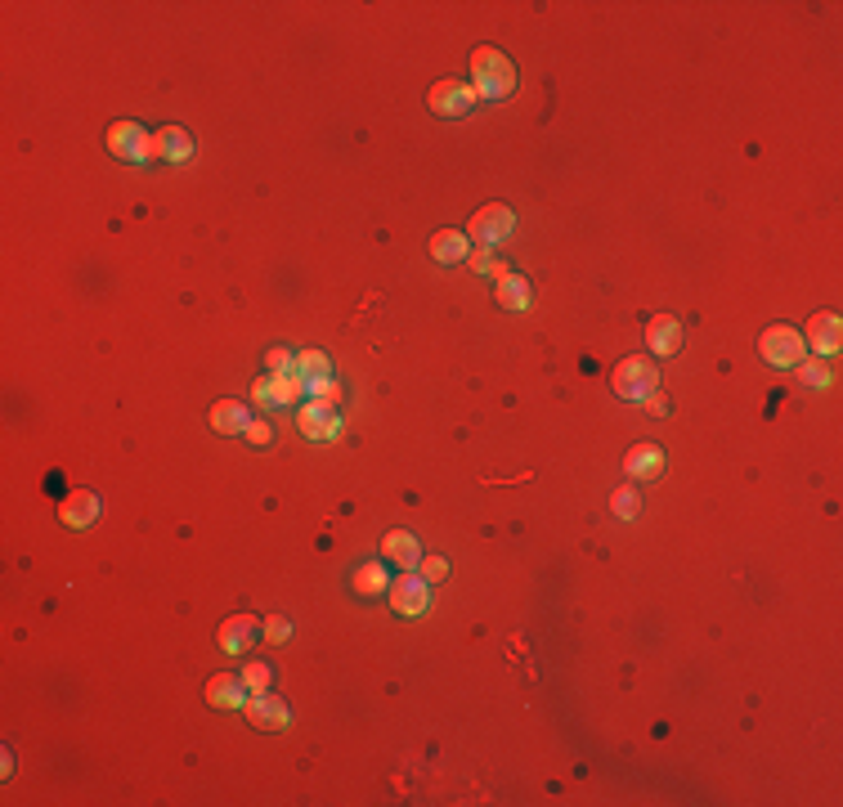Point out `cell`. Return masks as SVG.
<instances>
[{
    "mask_svg": "<svg viewBox=\"0 0 843 807\" xmlns=\"http://www.w3.org/2000/svg\"><path fill=\"white\" fill-rule=\"evenodd\" d=\"M471 90H476V99H507L516 90V63L498 45H476L471 50Z\"/></svg>",
    "mask_w": 843,
    "mask_h": 807,
    "instance_id": "cell-1",
    "label": "cell"
},
{
    "mask_svg": "<svg viewBox=\"0 0 843 807\" xmlns=\"http://www.w3.org/2000/svg\"><path fill=\"white\" fill-rule=\"evenodd\" d=\"M610 386H615L619 400H637V404H642L651 391H660V368H655L646 355H628V359H619V364H615Z\"/></svg>",
    "mask_w": 843,
    "mask_h": 807,
    "instance_id": "cell-2",
    "label": "cell"
},
{
    "mask_svg": "<svg viewBox=\"0 0 843 807\" xmlns=\"http://www.w3.org/2000/svg\"><path fill=\"white\" fill-rule=\"evenodd\" d=\"M803 332L790 328V323H772V328L758 337V355H763V364L772 368H794L803 359Z\"/></svg>",
    "mask_w": 843,
    "mask_h": 807,
    "instance_id": "cell-3",
    "label": "cell"
},
{
    "mask_svg": "<svg viewBox=\"0 0 843 807\" xmlns=\"http://www.w3.org/2000/svg\"><path fill=\"white\" fill-rule=\"evenodd\" d=\"M512 229H516V211L503 207V202H485V207L467 220V238H471V243H480V247L503 243Z\"/></svg>",
    "mask_w": 843,
    "mask_h": 807,
    "instance_id": "cell-4",
    "label": "cell"
},
{
    "mask_svg": "<svg viewBox=\"0 0 843 807\" xmlns=\"http://www.w3.org/2000/svg\"><path fill=\"white\" fill-rule=\"evenodd\" d=\"M108 153L122 162H153V131H144L140 122H113L108 126Z\"/></svg>",
    "mask_w": 843,
    "mask_h": 807,
    "instance_id": "cell-5",
    "label": "cell"
},
{
    "mask_svg": "<svg viewBox=\"0 0 843 807\" xmlns=\"http://www.w3.org/2000/svg\"><path fill=\"white\" fill-rule=\"evenodd\" d=\"M426 104H431L435 117H467L471 108H476V90H471V81L444 77V81H435V86H431Z\"/></svg>",
    "mask_w": 843,
    "mask_h": 807,
    "instance_id": "cell-6",
    "label": "cell"
},
{
    "mask_svg": "<svg viewBox=\"0 0 843 807\" xmlns=\"http://www.w3.org/2000/svg\"><path fill=\"white\" fill-rule=\"evenodd\" d=\"M296 426H301L305 440L314 444H332L341 435V413L337 404H323V400H310L301 404V413H296Z\"/></svg>",
    "mask_w": 843,
    "mask_h": 807,
    "instance_id": "cell-7",
    "label": "cell"
},
{
    "mask_svg": "<svg viewBox=\"0 0 843 807\" xmlns=\"http://www.w3.org/2000/svg\"><path fill=\"white\" fill-rule=\"evenodd\" d=\"M305 395V377L296 373H270V377H261L256 382V391H252V404H261V408H274V404H296Z\"/></svg>",
    "mask_w": 843,
    "mask_h": 807,
    "instance_id": "cell-8",
    "label": "cell"
},
{
    "mask_svg": "<svg viewBox=\"0 0 843 807\" xmlns=\"http://www.w3.org/2000/svg\"><path fill=\"white\" fill-rule=\"evenodd\" d=\"M391 606H395V615H422V610L431 606V583H426L422 574L404 570L400 579H391Z\"/></svg>",
    "mask_w": 843,
    "mask_h": 807,
    "instance_id": "cell-9",
    "label": "cell"
},
{
    "mask_svg": "<svg viewBox=\"0 0 843 807\" xmlns=\"http://www.w3.org/2000/svg\"><path fill=\"white\" fill-rule=\"evenodd\" d=\"M247 722H252L256 731H283L287 722H292V713H287V704L279 700L274 691H256V695H247Z\"/></svg>",
    "mask_w": 843,
    "mask_h": 807,
    "instance_id": "cell-10",
    "label": "cell"
},
{
    "mask_svg": "<svg viewBox=\"0 0 843 807\" xmlns=\"http://www.w3.org/2000/svg\"><path fill=\"white\" fill-rule=\"evenodd\" d=\"M59 516L68 530H86V525H95L99 516H104V498H99L95 489H72V494L63 498Z\"/></svg>",
    "mask_w": 843,
    "mask_h": 807,
    "instance_id": "cell-11",
    "label": "cell"
},
{
    "mask_svg": "<svg viewBox=\"0 0 843 807\" xmlns=\"http://www.w3.org/2000/svg\"><path fill=\"white\" fill-rule=\"evenodd\" d=\"M803 346H812L821 359H826V355H839V346H843V323H839V314H830V310L812 314Z\"/></svg>",
    "mask_w": 843,
    "mask_h": 807,
    "instance_id": "cell-12",
    "label": "cell"
},
{
    "mask_svg": "<svg viewBox=\"0 0 843 807\" xmlns=\"http://www.w3.org/2000/svg\"><path fill=\"white\" fill-rule=\"evenodd\" d=\"M247 682L243 673H216L207 677V704H216V709H243L247 704Z\"/></svg>",
    "mask_w": 843,
    "mask_h": 807,
    "instance_id": "cell-13",
    "label": "cell"
},
{
    "mask_svg": "<svg viewBox=\"0 0 843 807\" xmlns=\"http://www.w3.org/2000/svg\"><path fill=\"white\" fill-rule=\"evenodd\" d=\"M252 642H256V619L247 615H229L225 624H220V651H229V655H247L252 651Z\"/></svg>",
    "mask_w": 843,
    "mask_h": 807,
    "instance_id": "cell-14",
    "label": "cell"
},
{
    "mask_svg": "<svg viewBox=\"0 0 843 807\" xmlns=\"http://www.w3.org/2000/svg\"><path fill=\"white\" fill-rule=\"evenodd\" d=\"M153 157H162V162H189L193 135L184 126H162V131H153Z\"/></svg>",
    "mask_w": 843,
    "mask_h": 807,
    "instance_id": "cell-15",
    "label": "cell"
},
{
    "mask_svg": "<svg viewBox=\"0 0 843 807\" xmlns=\"http://www.w3.org/2000/svg\"><path fill=\"white\" fill-rule=\"evenodd\" d=\"M646 346H651L655 355H678L682 350V323L673 319V314H655V319L646 323Z\"/></svg>",
    "mask_w": 843,
    "mask_h": 807,
    "instance_id": "cell-16",
    "label": "cell"
},
{
    "mask_svg": "<svg viewBox=\"0 0 843 807\" xmlns=\"http://www.w3.org/2000/svg\"><path fill=\"white\" fill-rule=\"evenodd\" d=\"M382 552L391 565H400V570H418L422 565V543L413 538L409 530H391L382 538Z\"/></svg>",
    "mask_w": 843,
    "mask_h": 807,
    "instance_id": "cell-17",
    "label": "cell"
},
{
    "mask_svg": "<svg viewBox=\"0 0 843 807\" xmlns=\"http://www.w3.org/2000/svg\"><path fill=\"white\" fill-rule=\"evenodd\" d=\"M247 422H252V404H243V400H220V404H211V431H220V435H243Z\"/></svg>",
    "mask_w": 843,
    "mask_h": 807,
    "instance_id": "cell-18",
    "label": "cell"
},
{
    "mask_svg": "<svg viewBox=\"0 0 843 807\" xmlns=\"http://www.w3.org/2000/svg\"><path fill=\"white\" fill-rule=\"evenodd\" d=\"M660 471H664V449H660V444H637V449H628L624 476H633V480H655Z\"/></svg>",
    "mask_w": 843,
    "mask_h": 807,
    "instance_id": "cell-19",
    "label": "cell"
},
{
    "mask_svg": "<svg viewBox=\"0 0 843 807\" xmlns=\"http://www.w3.org/2000/svg\"><path fill=\"white\" fill-rule=\"evenodd\" d=\"M431 256L440 265H458V261H467L471 256V238H467V229H440V234L431 238Z\"/></svg>",
    "mask_w": 843,
    "mask_h": 807,
    "instance_id": "cell-20",
    "label": "cell"
},
{
    "mask_svg": "<svg viewBox=\"0 0 843 807\" xmlns=\"http://www.w3.org/2000/svg\"><path fill=\"white\" fill-rule=\"evenodd\" d=\"M494 301L503 305V310H530V305H534V283H530L525 274H507V278H498Z\"/></svg>",
    "mask_w": 843,
    "mask_h": 807,
    "instance_id": "cell-21",
    "label": "cell"
},
{
    "mask_svg": "<svg viewBox=\"0 0 843 807\" xmlns=\"http://www.w3.org/2000/svg\"><path fill=\"white\" fill-rule=\"evenodd\" d=\"M350 588H355L359 597H382V592H391V579H386V561H364L355 574H350Z\"/></svg>",
    "mask_w": 843,
    "mask_h": 807,
    "instance_id": "cell-22",
    "label": "cell"
},
{
    "mask_svg": "<svg viewBox=\"0 0 843 807\" xmlns=\"http://www.w3.org/2000/svg\"><path fill=\"white\" fill-rule=\"evenodd\" d=\"M296 373H301L305 382H323V377H332V359L323 355V350H301V355H296Z\"/></svg>",
    "mask_w": 843,
    "mask_h": 807,
    "instance_id": "cell-23",
    "label": "cell"
},
{
    "mask_svg": "<svg viewBox=\"0 0 843 807\" xmlns=\"http://www.w3.org/2000/svg\"><path fill=\"white\" fill-rule=\"evenodd\" d=\"M467 265L476 269V274H485V278H507V274H512V269H507V261L494 252V247H476V252L467 256Z\"/></svg>",
    "mask_w": 843,
    "mask_h": 807,
    "instance_id": "cell-24",
    "label": "cell"
},
{
    "mask_svg": "<svg viewBox=\"0 0 843 807\" xmlns=\"http://www.w3.org/2000/svg\"><path fill=\"white\" fill-rule=\"evenodd\" d=\"M794 368H799V382H803V386H817V391H821V386H830V382H835V373H830V364H826L821 355L799 359Z\"/></svg>",
    "mask_w": 843,
    "mask_h": 807,
    "instance_id": "cell-25",
    "label": "cell"
},
{
    "mask_svg": "<svg viewBox=\"0 0 843 807\" xmlns=\"http://www.w3.org/2000/svg\"><path fill=\"white\" fill-rule=\"evenodd\" d=\"M610 512H615L619 521H633V516L642 512V498H637V480H633V485H619L615 494H610Z\"/></svg>",
    "mask_w": 843,
    "mask_h": 807,
    "instance_id": "cell-26",
    "label": "cell"
},
{
    "mask_svg": "<svg viewBox=\"0 0 843 807\" xmlns=\"http://www.w3.org/2000/svg\"><path fill=\"white\" fill-rule=\"evenodd\" d=\"M243 682H247V691H270L274 686V669L270 664H261V660H252V664H243Z\"/></svg>",
    "mask_w": 843,
    "mask_h": 807,
    "instance_id": "cell-27",
    "label": "cell"
},
{
    "mask_svg": "<svg viewBox=\"0 0 843 807\" xmlns=\"http://www.w3.org/2000/svg\"><path fill=\"white\" fill-rule=\"evenodd\" d=\"M243 440L252 444V449H265V444L274 440V431H270V422H261V417H252L247 422V431H243Z\"/></svg>",
    "mask_w": 843,
    "mask_h": 807,
    "instance_id": "cell-28",
    "label": "cell"
},
{
    "mask_svg": "<svg viewBox=\"0 0 843 807\" xmlns=\"http://www.w3.org/2000/svg\"><path fill=\"white\" fill-rule=\"evenodd\" d=\"M265 368H270V373H292V368H296V355H287L283 346H274L270 355H265Z\"/></svg>",
    "mask_w": 843,
    "mask_h": 807,
    "instance_id": "cell-29",
    "label": "cell"
},
{
    "mask_svg": "<svg viewBox=\"0 0 843 807\" xmlns=\"http://www.w3.org/2000/svg\"><path fill=\"white\" fill-rule=\"evenodd\" d=\"M444 574H449V561H444V556H422V579L426 583H440Z\"/></svg>",
    "mask_w": 843,
    "mask_h": 807,
    "instance_id": "cell-30",
    "label": "cell"
},
{
    "mask_svg": "<svg viewBox=\"0 0 843 807\" xmlns=\"http://www.w3.org/2000/svg\"><path fill=\"white\" fill-rule=\"evenodd\" d=\"M265 637H270V642L279 646V642H287V637H292V624H287L283 615H270V619H265Z\"/></svg>",
    "mask_w": 843,
    "mask_h": 807,
    "instance_id": "cell-31",
    "label": "cell"
},
{
    "mask_svg": "<svg viewBox=\"0 0 843 807\" xmlns=\"http://www.w3.org/2000/svg\"><path fill=\"white\" fill-rule=\"evenodd\" d=\"M642 404H646V413H655V417H664V413H669V400H664L660 391H651Z\"/></svg>",
    "mask_w": 843,
    "mask_h": 807,
    "instance_id": "cell-32",
    "label": "cell"
}]
</instances>
